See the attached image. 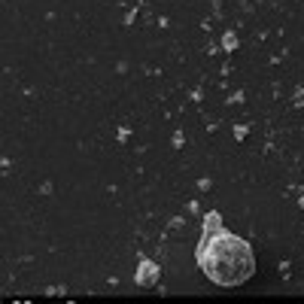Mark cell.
Masks as SVG:
<instances>
[{
	"instance_id": "cell-1",
	"label": "cell",
	"mask_w": 304,
	"mask_h": 304,
	"mask_svg": "<svg viewBox=\"0 0 304 304\" xmlns=\"http://www.w3.org/2000/svg\"><path fill=\"white\" fill-rule=\"evenodd\" d=\"M195 259H198V268L204 271V277L225 289L247 283L256 271L250 244L244 238H238L235 232H225V228H219L213 235H201Z\"/></svg>"
},
{
	"instance_id": "cell-2",
	"label": "cell",
	"mask_w": 304,
	"mask_h": 304,
	"mask_svg": "<svg viewBox=\"0 0 304 304\" xmlns=\"http://www.w3.org/2000/svg\"><path fill=\"white\" fill-rule=\"evenodd\" d=\"M159 274H162V268H159L156 262H149V259H140V265H137V274H134V280H137V286H156Z\"/></svg>"
},
{
	"instance_id": "cell-3",
	"label": "cell",
	"mask_w": 304,
	"mask_h": 304,
	"mask_svg": "<svg viewBox=\"0 0 304 304\" xmlns=\"http://www.w3.org/2000/svg\"><path fill=\"white\" fill-rule=\"evenodd\" d=\"M219 228H222V213H216V210L204 213V222H201V235H213V232H219Z\"/></svg>"
},
{
	"instance_id": "cell-4",
	"label": "cell",
	"mask_w": 304,
	"mask_h": 304,
	"mask_svg": "<svg viewBox=\"0 0 304 304\" xmlns=\"http://www.w3.org/2000/svg\"><path fill=\"white\" fill-rule=\"evenodd\" d=\"M222 46H225V52H235L238 49V34L235 31H225L222 34Z\"/></svg>"
}]
</instances>
